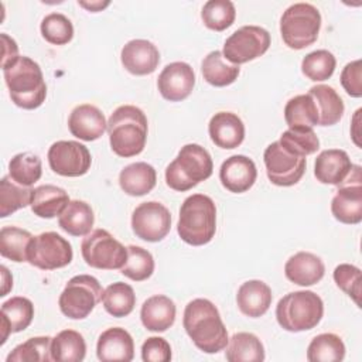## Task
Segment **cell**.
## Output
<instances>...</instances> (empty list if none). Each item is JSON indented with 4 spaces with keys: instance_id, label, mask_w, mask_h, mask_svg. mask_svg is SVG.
<instances>
[{
    "instance_id": "cell-42",
    "label": "cell",
    "mask_w": 362,
    "mask_h": 362,
    "mask_svg": "<svg viewBox=\"0 0 362 362\" xmlns=\"http://www.w3.org/2000/svg\"><path fill=\"white\" fill-rule=\"evenodd\" d=\"M154 272V259L151 253L140 246H127V260L120 273L133 281L147 280Z\"/></svg>"
},
{
    "instance_id": "cell-22",
    "label": "cell",
    "mask_w": 362,
    "mask_h": 362,
    "mask_svg": "<svg viewBox=\"0 0 362 362\" xmlns=\"http://www.w3.org/2000/svg\"><path fill=\"white\" fill-rule=\"evenodd\" d=\"M208 132L215 146L225 150L236 148L245 139V124L242 119L232 112L215 113L209 120Z\"/></svg>"
},
{
    "instance_id": "cell-15",
    "label": "cell",
    "mask_w": 362,
    "mask_h": 362,
    "mask_svg": "<svg viewBox=\"0 0 362 362\" xmlns=\"http://www.w3.org/2000/svg\"><path fill=\"white\" fill-rule=\"evenodd\" d=\"M171 228L170 211L157 201L141 202L132 215V229L134 235L146 242L163 240Z\"/></svg>"
},
{
    "instance_id": "cell-47",
    "label": "cell",
    "mask_w": 362,
    "mask_h": 362,
    "mask_svg": "<svg viewBox=\"0 0 362 362\" xmlns=\"http://www.w3.org/2000/svg\"><path fill=\"white\" fill-rule=\"evenodd\" d=\"M341 85L352 98L362 96V62L355 59L348 62L341 72Z\"/></svg>"
},
{
    "instance_id": "cell-48",
    "label": "cell",
    "mask_w": 362,
    "mask_h": 362,
    "mask_svg": "<svg viewBox=\"0 0 362 362\" xmlns=\"http://www.w3.org/2000/svg\"><path fill=\"white\" fill-rule=\"evenodd\" d=\"M141 359L144 362H168L171 346L161 337H150L141 345Z\"/></svg>"
},
{
    "instance_id": "cell-20",
    "label": "cell",
    "mask_w": 362,
    "mask_h": 362,
    "mask_svg": "<svg viewBox=\"0 0 362 362\" xmlns=\"http://www.w3.org/2000/svg\"><path fill=\"white\" fill-rule=\"evenodd\" d=\"M352 163L346 151L339 148H328L321 151L314 163V175L321 184L339 185L352 170Z\"/></svg>"
},
{
    "instance_id": "cell-30",
    "label": "cell",
    "mask_w": 362,
    "mask_h": 362,
    "mask_svg": "<svg viewBox=\"0 0 362 362\" xmlns=\"http://www.w3.org/2000/svg\"><path fill=\"white\" fill-rule=\"evenodd\" d=\"M308 93L317 105L320 126H332L341 120L345 106L341 96L332 86L315 85L310 88Z\"/></svg>"
},
{
    "instance_id": "cell-1",
    "label": "cell",
    "mask_w": 362,
    "mask_h": 362,
    "mask_svg": "<svg viewBox=\"0 0 362 362\" xmlns=\"http://www.w3.org/2000/svg\"><path fill=\"white\" fill-rule=\"evenodd\" d=\"M182 325L195 346L205 354H216L228 345V331L215 304L195 298L185 305Z\"/></svg>"
},
{
    "instance_id": "cell-11",
    "label": "cell",
    "mask_w": 362,
    "mask_h": 362,
    "mask_svg": "<svg viewBox=\"0 0 362 362\" xmlns=\"http://www.w3.org/2000/svg\"><path fill=\"white\" fill-rule=\"evenodd\" d=\"M74 252L71 243L57 232H44L33 238L27 262L41 270H55L72 262Z\"/></svg>"
},
{
    "instance_id": "cell-38",
    "label": "cell",
    "mask_w": 362,
    "mask_h": 362,
    "mask_svg": "<svg viewBox=\"0 0 362 362\" xmlns=\"http://www.w3.org/2000/svg\"><path fill=\"white\" fill-rule=\"evenodd\" d=\"M41 175L42 164L37 154L18 153L8 163V177L23 187H31Z\"/></svg>"
},
{
    "instance_id": "cell-41",
    "label": "cell",
    "mask_w": 362,
    "mask_h": 362,
    "mask_svg": "<svg viewBox=\"0 0 362 362\" xmlns=\"http://www.w3.org/2000/svg\"><path fill=\"white\" fill-rule=\"evenodd\" d=\"M236 17V8L229 0H209L204 4L201 18L209 30L223 31L229 28Z\"/></svg>"
},
{
    "instance_id": "cell-51",
    "label": "cell",
    "mask_w": 362,
    "mask_h": 362,
    "mask_svg": "<svg viewBox=\"0 0 362 362\" xmlns=\"http://www.w3.org/2000/svg\"><path fill=\"white\" fill-rule=\"evenodd\" d=\"M1 276H3V288H1V294L0 296L4 297L8 293V290L13 287V277L10 276V273H8L6 266H1Z\"/></svg>"
},
{
    "instance_id": "cell-12",
    "label": "cell",
    "mask_w": 362,
    "mask_h": 362,
    "mask_svg": "<svg viewBox=\"0 0 362 362\" xmlns=\"http://www.w3.org/2000/svg\"><path fill=\"white\" fill-rule=\"evenodd\" d=\"M266 174L272 184L291 187L297 184L305 173L307 160L303 156L286 150L279 141L269 144L263 153Z\"/></svg>"
},
{
    "instance_id": "cell-10",
    "label": "cell",
    "mask_w": 362,
    "mask_h": 362,
    "mask_svg": "<svg viewBox=\"0 0 362 362\" xmlns=\"http://www.w3.org/2000/svg\"><path fill=\"white\" fill-rule=\"evenodd\" d=\"M270 47V34L259 25H243L223 44V57L233 65L246 64L262 57Z\"/></svg>"
},
{
    "instance_id": "cell-9",
    "label": "cell",
    "mask_w": 362,
    "mask_h": 362,
    "mask_svg": "<svg viewBox=\"0 0 362 362\" xmlns=\"http://www.w3.org/2000/svg\"><path fill=\"white\" fill-rule=\"evenodd\" d=\"M81 253L88 266L100 270H120L127 260V247L106 229L88 233L81 243Z\"/></svg>"
},
{
    "instance_id": "cell-19",
    "label": "cell",
    "mask_w": 362,
    "mask_h": 362,
    "mask_svg": "<svg viewBox=\"0 0 362 362\" xmlns=\"http://www.w3.org/2000/svg\"><path fill=\"white\" fill-rule=\"evenodd\" d=\"M68 129L76 139L93 141L107 130V122L99 107L83 103L71 112L68 117Z\"/></svg>"
},
{
    "instance_id": "cell-13",
    "label": "cell",
    "mask_w": 362,
    "mask_h": 362,
    "mask_svg": "<svg viewBox=\"0 0 362 362\" xmlns=\"http://www.w3.org/2000/svg\"><path fill=\"white\" fill-rule=\"evenodd\" d=\"M47 158L51 170L62 177H81L89 171L92 164L88 147L75 140L52 143Z\"/></svg>"
},
{
    "instance_id": "cell-28",
    "label": "cell",
    "mask_w": 362,
    "mask_h": 362,
    "mask_svg": "<svg viewBox=\"0 0 362 362\" xmlns=\"http://www.w3.org/2000/svg\"><path fill=\"white\" fill-rule=\"evenodd\" d=\"M69 201L71 199L68 197V192L64 188L52 184H45L33 189L30 206L34 215L44 219H51L59 215Z\"/></svg>"
},
{
    "instance_id": "cell-16",
    "label": "cell",
    "mask_w": 362,
    "mask_h": 362,
    "mask_svg": "<svg viewBox=\"0 0 362 362\" xmlns=\"http://www.w3.org/2000/svg\"><path fill=\"white\" fill-rule=\"evenodd\" d=\"M195 85V74L189 64L177 61L165 65L158 75L157 88L161 96L170 102L188 98Z\"/></svg>"
},
{
    "instance_id": "cell-24",
    "label": "cell",
    "mask_w": 362,
    "mask_h": 362,
    "mask_svg": "<svg viewBox=\"0 0 362 362\" xmlns=\"http://www.w3.org/2000/svg\"><path fill=\"white\" fill-rule=\"evenodd\" d=\"M272 288L262 280H247L238 288L236 304L242 314L257 318L266 314L272 305Z\"/></svg>"
},
{
    "instance_id": "cell-2",
    "label": "cell",
    "mask_w": 362,
    "mask_h": 362,
    "mask_svg": "<svg viewBox=\"0 0 362 362\" xmlns=\"http://www.w3.org/2000/svg\"><path fill=\"white\" fill-rule=\"evenodd\" d=\"M8 93L16 106L27 110L40 107L47 96V85L40 65L24 55L1 65Z\"/></svg>"
},
{
    "instance_id": "cell-21",
    "label": "cell",
    "mask_w": 362,
    "mask_h": 362,
    "mask_svg": "<svg viewBox=\"0 0 362 362\" xmlns=\"http://www.w3.org/2000/svg\"><path fill=\"white\" fill-rule=\"evenodd\" d=\"M96 355L102 362H130L134 356V342L132 335L120 327L107 328L99 335Z\"/></svg>"
},
{
    "instance_id": "cell-29",
    "label": "cell",
    "mask_w": 362,
    "mask_h": 362,
    "mask_svg": "<svg viewBox=\"0 0 362 362\" xmlns=\"http://www.w3.org/2000/svg\"><path fill=\"white\" fill-rule=\"evenodd\" d=\"M95 222L93 209L81 199H72L58 215V225L72 236H86Z\"/></svg>"
},
{
    "instance_id": "cell-27",
    "label": "cell",
    "mask_w": 362,
    "mask_h": 362,
    "mask_svg": "<svg viewBox=\"0 0 362 362\" xmlns=\"http://www.w3.org/2000/svg\"><path fill=\"white\" fill-rule=\"evenodd\" d=\"M157 181V174L153 165L139 161L126 165L119 174L120 188L132 197H141L148 194Z\"/></svg>"
},
{
    "instance_id": "cell-8",
    "label": "cell",
    "mask_w": 362,
    "mask_h": 362,
    "mask_svg": "<svg viewBox=\"0 0 362 362\" xmlns=\"http://www.w3.org/2000/svg\"><path fill=\"white\" fill-rule=\"evenodd\" d=\"M102 286L90 274L74 276L62 290L58 305L61 313L71 320L86 318L102 300Z\"/></svg>"
},
{
    "instance_id": "cell-43",
    "label": "cell",
    "mask_w": 362,
    "mask_h": 362,
    "mask_svg": "<svg viewBox=\"0 0 362 362\" xmlns=\"http://www.w3.org/2000/svg\"><path fill=\"white\" fill-rule=\"evenodd\" d=\"M337 59L328 49H317L307 54L301 61V72L314 82H322L332 76Z\"/></svg>"
},
{
    "instance_id": "cell-4",
    "label": "cell",
    "mask_w": 362,
    "mask_h": 362,
    "mask_svg": "<svg viewBox=\"0 0 362 362\" xmlns=\"http://www.w3.org/2000/svg\"><path fill=\"white\" fill-rule=\"evenodd\" d=\"M177 232L188 245L209 243L216 232V206L212 198L204 194L187 197L180 208Z\"/></svg>"
},
{
    "instance_id": "cell-49",
    "label": "cell",
    "mask_w": 362,
    "mask_h": 362,
    "mask_svg": "<svg viewBox=\"0 0 362 362\" xmlns=\"http://www.w3.org/2000/svg\"><path fill=\"white\" fill-rule=\"evenodd\" d=\"M1 41H3V59H1V65H3L18 57V47H17V42L4 33L1 34Z\"/></svg>"
},
{
    "instance_id": "cell-3",
    "label": "cell",
    "mask_w": 362,
    "mask_h": 362,
    "mask_svg": "<svg viewBox=\"0 0 362 362\" xmlns=\"http://www.w3.org/2000/svg\"><path fill=\"white\" fill-rule=\"evenodd\" d=\"M110 148L119 157H133L144 150L148 123L144 112L133 105L119 106L107 120Z\"/></svg>"
},
{
    "instance_id": "cell-5",
    "label": "cell",
    "mask_w": 362,
    "mask_h": 362,
    "mask_svg": "<svg viewBox=\"0 0 362 362\" xmlns=\"http://www.w3.org/2000/svg\"><path fill=\"white\" fill-rule=\"evenodd\" d=\"M214 163L211 154L199 144L181 147L177 157L165 168V182L174 191H188L211 177Z\"/></svg>"
},
{
    "instance_id": "cell-6",
    "label": "cell",
    "mask_w": 362,
    "mask_h": 362,
    "mask_svg": "<svg viewBox=\"0 0 362 362\" xmlns=\"http://www.w3.org/2000/svg\"><path fill=\"white\" fill-rule=\"evenodd\" d=\"M324 315V303L310 290L291 291L281 297L276 305L279 325L290 332L308 331L317 327Z\"/></svg>"
},
{
    "instance_id": "cell-17",
    "label": "cell",
    "mask_w": 362,
    "mask_h": 362,
    "mask_svg": "<svg viewBox=\"0 0 362 362\" xmlns=\"http://www.w3.org/2000/svg\"><path fill=\"white\" fill-rule=\"evenodd\" d=\"M257 178V168L252 158L236 154L226 158L219 168V180L222 185L235 194L250 189Z\"/></svg>"
},
{
    "instance_id": "cell-50",
    "label": "cell",
    "mask_w": 362,
    "mask_h": 362,
    "mask_svg": "<svg viewBox=\"0 0 362 362\" xmlns=\"http://www.w3.org/2000/svg\"><path fill=\"white\" fill-rule=\"evenodd\" d=\"M79 6H82L83 8H86L88 11L96 13L103 10L105 7H107L110 4V1H78Z\"/></svg>"
},
{
    "instance_id": "cell-39",
    "label": "cell",
    "mask_w": 362,
    "mask_h": 362,
    "mask_svg": "<svg viewBox=\"0 0 362 362\" xmlns=\"http://www.w3.org/2000/svg\"><path fill=\"white\" fill-rule=\"evenodd\" d=\"M33 189L14 182L8 175L0 181V216L6 218L13 212L31 204Z\"/></svg>"
},
{
    "instance_id": "cell-40",
    "label": "cell",
    "mask_w": 362,
    "mask_h": 362,
    "mask_svg": "<svg viewBox=\"0 0 362 362\" xmlns=\"http://www.w3.org/2000/svg\"><path fill=\"white\" fill-rule=\"evenodd\" d=\"M51 337H33L17 345L8 355L7 362H51Z\"/></svg>"
},
{
    "instance_id": "cell-44",
    "label": "cell",
    "mask_w": 362,
    "mask_h": 362,
    "mask_svg": "<svg viewBox=\"0 0 362 362\" xmlns=\"http://www.w3.org/2000/svg\"><path fill=\"white\" fill-rule=\"evenodd\" d=\"M286 150L307 157L320 148L318 136L313 129H288L277 140Z\"/></svg>"
},
{
    "instance_id": "cell-7",
    "label": "cell",
    "mask_w": 362,
    "mask_h": 362,
    "mask_svg": "<svg viewBox=\"0 0 362 362\" xmlns=\"http://www.w3.org/2000/svg\"><path fill=\"white\" fill-rule=\"evenodd\" d=\"M321 28V14L310 3H294L280 18V34L291 49H303L314 44Z\"/></svg>"
},
{
    "instance_id": "cell-25",
    "label": "cell",
    "mask_w": 362,
    "mask_h": 362,
    "mask_svg": "<svg viewBox=\"0 0 362 362\" xmlns=\"http://www.w3.org/2000/svg\"><path fill=\"white\" fill-rule=\"evenodd\" d=\"M34 318V305L25 297H11L1 304V345L10 334L24 331Z\"/></svg>"
},
{
    "instance_id": "cell-36",
    "label": "cell",
    "mask_w": 362,
    "mask_h": 362,
    "mask_svg": "<svg viewBox=\"0 0 362 362\" xmlns=\"http://www.w3.org/2000/svg\"><path fill=\"white\" fill-rule=\"evenodd\" d=\"M102 303L110 315L116 318L126 317L136 305V294L130 284L116 281L103 290Z\"/></svg>"
},
{
    "instance_id": "cell-23",
    "label": "cell",
    "mask_w": 362,
    "mask_h": 362,
    "mask_svg": "<svg viewBox=\"0 0 362 362\" xmlns=\"http://www.w3.org/2000/svg\"><path fill=\"white\" fill-rule=\"evenodd\" d=\"M324 273L325 266L322 260L310 252H297L284 264L286 277L291 283L303 287L317 284L324 277Z\"/></svg>"
},
{
    "instance_id": "cell-26",
    "label": "cell",
    "mask_w": 362,
    "mask_h": 362,
    "mask_svg": "<svg viewBox=\"0 0 362 362\" xmlns=\"http://www.w3.org/2000/svg\"><path fill=\"white\" fill-rule=\"evenodd\" d=\"M175 304L174 301L163 294L147 298L140 310L141 324L146 329L153 332H164L173 327L175 321Z\"/></svg>"
},
{
    "instance_id": "cell-35",
    "label": "cell",
    "mask_w": 362,
    "mask_h": 362,
    "mask_svg": "<svg viewBox=\"0 0 362 362\" xmlns=\"http://www.w3.org/2000/svg\"><path fill=\"white\" fill-rule=\"evenodd\" d=\"M33 235L18 226H3L0 230V255L16 263L27 262Z\"/></svg>"
},
{
    "instance_id": "cell-45",
    "label": "cell",
    "mask_w": 362,
    "mask_h": 362,
    "mask_svg": "<svg viewBox=\"0 0 362 362\" xmlns=\"http://www.w3.org/2000/svg\"><path fill=\"white\" fill-rule=\"evenodd\" d=\"M45 41L54 45L68 44L74 37V25L71 20L61 13H51L45 16L40 25Z\"/></svg>"
},
{
    "instance_id": "cell-33",
    "label": "cell",
    "mask_w": 362,
    "mask_h": 362,
    "mask_svg": "<svg viewBox=\"0 0 362 362\" xmlns=\"http://www.w3.org/2000/svg\"><path fill=\"white\" fill-rule=\"evenodd\" d=\"M225 356L229 362H262L264 346L255 334L238 332L228 341Z\"/></svg>"
},
{
    "instance_id": "cell-14",
    "label": "cell",
    "mask_w": 362,
    "mask_h": 362,
    "mask_svg": "<svg viewBox=\"0 0 362 362\" xmlns=\"http://www.w3.org/2000/svg\"><path fill=\"white\" fill-rule=\"evenodd\" d=\"M331 212L342 223L356 225L362 221V175L359 165H352L348 178L339 184L331 201Z\"/></svg>"
},
{
    "instance_id": "cell-34",
    "label": "cell",
    "mask_w": 362,
    "mask_h": 362,
    "mask_svg": "<svg viewBox=\"0 0 362 362\" xmlns=\"http://www.w3.org/2000/svg\"><path fill=\"white\" fill-rule=\"evenodd\" d=\"M86 355V342L78 331L64 329L51 342V356L57 362H81Z\"/></svg>"
},
{
    "instance_id": "cell-32",
    "label": "cell",
    "mask_w": 362,
    "mask_h": 362,
    "mask_svg": "<svg viewBox=\"0 0 362 362\" xmlns=\"http://www.w3.org/2000/svg\"><path fill=\"white\" fill-rule=\"evenodd\" d=\"M284 119L288 129H313L318 124L317 105L310 93L291 98L284 106Z\"/></svg>"
},
{
    "instance_id": "cell-31",
    "label": "cell",
    "mask_w": 362,
    "mask_h": 362,
    "mask_svg": "<svg viewBox=\"0 0 362 362\" xmlns=\"http://www.w3.org/2000/svg\"><path fill=\"white\" fill-rule=\"evenodd\" d=\"M204 79L212 86H228L233 83L240 72L239 65L229 64L221 51H211L201 64Z\"/></svg>"
},
{
    "instance_id": "cell-37",
    "label": "cell",
    "mask_w": 362,
    "mask_h": 362,
    "mask_svg": "<svg viewBox=\"0 0 362 362\" xmlns=\"http://www.w3.org/2000/svg\"><path fill=\"white\" fill-rule=\"evenodd\" d=\"M344 358L345 345L342 339L332 332L314 337L307 348V359L310 362H339Z\"/></svg>"
},
{
    "instance_id": "cell-46",
    "label": "cell",
    "mask_w": 362,
    "mask_h": 362,
    "mask_svg": "<svg viewBox=\"0 0 362 362\" xmlns=\"http://www.w3.org/2000/svg\"><path fill=\"white\" fill-rule=\"evenodd\" d=\"M334 280L337 283V286L346 293L356 305L361 304L359 297H361V269L354 266V264H348V263H342L338 264L334 269Z\"/></svg>"
},
{
    "instance_id": "cell-18",
    "label": "cell",
    "mask_w": 362,
    "mask_h": 362,
    "mask_svg": "<svg viewBox=\"0 0 362 362\" xmlns=\"http://www.w3.org/2000/svg\"><path fill=\"white\" fill-rule=\"evenodd\" d=\"M122 65L133 75H150L160 64V52L157 47L147 40H130L120 52Z\"/></svg>"
}]
</instances>
